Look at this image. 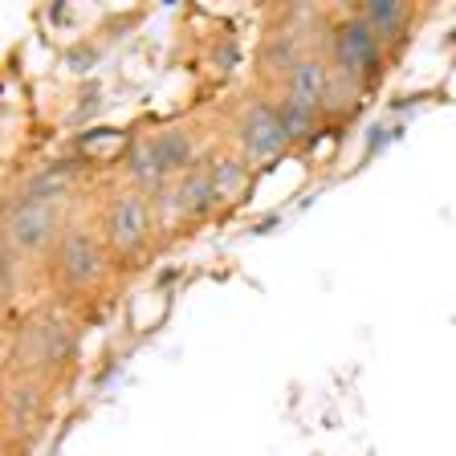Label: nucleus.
Listing matches in <instances>:
<instances>
[{"label":"nucleus","mask_w":456,"mask_h":456,"mask_svg":"<svg viewBox=\"0 0 456 456\" xmlns=\"http://www.w3.org/2000/svg\"><path fill=\"white\" fill-rule=\"evenodd\" d=\"M359 17L367 20L375 33H379V41L387 45V53H391L399 37H408L416 9H411V4H403V0H367V4H359Z\"/></svg>","instance_id":"11"},{"label":"nucleus","mask_w":456,"mask_h":456,"mask_svg":"<svg viewBox=\"0 0 456 456\" xmlns=\"http://www.w3.org/2000/svg\"><path fill=\"white\" fill-rule=\"evenodd\" d=\"M326 57H330L334 74H338L342 82H351L354 90H367V86L383 74L387 45H383L379 33L359 17V9H346L326 25Z\"/></svg>","instance_id":"5"},{"label":"nucleus","mask_w":456,"mask_h":456,"mask_svg":"<svg viewBox=\"0 0 456 456\" xmlns=\"http://www.w3.org/2000/svg\"><path fill=\"white\" fill-rule=\"evenodd\" d=\"M330 86H334V66H330V57H326V49H310V53H305L289 74H285V82H281L277 94L297 98V102H305V106L326 110V94H330Z\"/></svg>","instance_id":"10"},{"label":"nucleus","mask_w":456,"mask_h":456,"mask_svg":"<svg viewBox=\"0 0 456 456\" xmlns=\"http://www.w3.org/2000/svg\"><path fill=\"white\" fill-rule=\"evenodd\" d=\"M208 180H212V204L216 212H228L245 204L248 188H253V167L245 163V155L232 142H220L208 151Z\"/></svg>","instance_id":"8"},{"label":"nucleus","mask_w":456,"mask_h":456,"mask_svg":"<svg viewBox=\"0 0 456 456\" xmlns=\"http://www.w3.org/2000/svg\"><path fill=\"white\" fill-rule=\"evenodd\" d=\"M114 256L102 240V228L98 220H86V216H74L57 245L49 248V256L41 261V277H45L49 294L53 302H66V305H77L86 297H98L106 289V281L114 277Z\"/></svg>","instance_id":"1"},{"label":"nucleus","mask_w":456,"mask_h":456,"mask_svg":"<svg viewBox=\"0 0 456 456\" xmlns=\"http://www.w3.org/2000/svg\"><path fill=\"white\" fill-rule=\"evenodd\" d=\"M69 220H74L69 204L12 196L9 212H4V256H9V265L17 269V265H33V261L41 265Z\"/></svg>","instance_id":"4"},{"label":"nucleus","mask_w":456,"mask_h":456,"mask_svg":"<svg viewBox=\"0 0 456 456\" xmlns=\"http://www.w3.org/2000/svg\"><path fill=\"white\" fill-rule=\"evenodd\" d=\"M98 228H102V240H106V248H110L114 265L139 269L142 261L151 256V245H155V237H159L151 196L118 180L106 191L102 208H98Z\"/></svg>","instance_id":"3"},{"label":"nucleus","mask_w":456,"mask_h":456,"mask_svg":"<svg viewBox=\"0 0 456 456\" xmlns=\"http://www.w3.org/2000/svg\"><path fill=\"white\" fill-rule=\"evenodd\" d=\"M53 391H57L53 379L9 370L0 416H4V444H9L12 456H25L28 448H33V440L41 436V428L49 424V411H53Z\"/></svg>","instance_id":"6"},{"label":"nucleus","mask_w":456,"mask_h":456,"mask_svg":"<svg viewBox=\"0 0 456 456\" xmlns=\"http://www.w3.org/2000/svg\"><path fill=\"white\" fill-rule=\"evenodd\" d=\"M232 147L245 155V163L253 171L273 167V163L294 147L269 94H248L245 102L237 106V114H232Z\"/></svg>","instance_id":"7"},{"label":"nucleus","mask_w":456,"mask_h":456,"mask_svg":"<svg viewBox=\"0 0 456 456\" xmlns=\"http://www.w3.org/2000/svg\"><path fill=\"white\" fill-rule=\"evenodd\" d=\"M273 106H277V114H281V126H285V134H289V142L314 134L318 118H322V110H318V106H305V102H297V98H285V94H277Z\"/></svg>","instance_id":"12"},{"label":"nucleus","mask_w":456,"mask_h":456,"mask_svg":"<svg viewBox=\"0 0 456 456\" xmlns=\"http://www.w3.org/2000/svg\"><path fill=\"white\" fill-rule=\"evenodd\" d=\"M142 142H147V151H151V159H155V167H159L163 183L180 180L183 171H191L200 159H204V155H200L196 134H191L188 126H180V123L159 126V131L142 134Z\"/></svg>","instance_id":"9"},{"label":"nucleus","mask_w":456,"mask_h":456,"mask_svg":"<svg viewBox=\"0 0 456 456\" xmlns=\"http://www.w3.org/2000/svg\"><path fill=\"white\" fill-rule=\"evenodd\" d=\"M77 338H82V322H77L74 305L66 302L33 305L12 330L9 370L61 383V375L69 370V362L77 354Z\"/></svg>","instance_id":"2"}]
</instances>
